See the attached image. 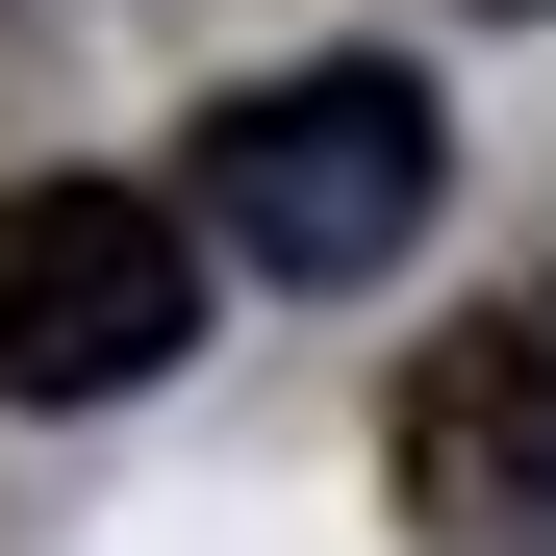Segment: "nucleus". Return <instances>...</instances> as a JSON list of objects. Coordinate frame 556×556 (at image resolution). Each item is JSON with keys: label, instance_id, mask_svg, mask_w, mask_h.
Returning a JSON list of instances; mask_svg holds the SVG:
<instances>
[{"label": "nucleus", "instance_id": "nucleus-3", "mask_svg": "<svg viewBox=\"0 0 556 556\" xmlns=\"http://www.w3.org/2000/svg\"><path fill=\"white\" fill-rule=\"evenodd\" d=\"M405 531L430 556H556V278H506V304H455L405 354Z\"/></svg>", "mask_w": 556, "mask_h": 556}, {"label": "nucleus", "instance_id": "nucleus-2", "mask_svg": "<svg viewBox=\"0 0 556 556\" xmlns=\"http://www.w3.org/2000/svg\"><path fill=\"white\" fill-rule=\"evenodd\" d=\"M203 329V203L152 177H0V405H127Z\"/></svg>", "mask_w": 556, "mask_h": 556}, {"label": "nucleus", "instance_id": "nucleus-1", "mask_svg": "<svg viewBox=\"0 0 556 556\" xmlns=\"http://www.w3.org/2000/svg\"><path fill=\"white\" fill-rule=\"evenodd\" d=\"M430 228V102L380 51H329V76H253V102L203 127V253L253 278H380Z\"/></svg>", "mask_w": 556, "mask_h": 556}]
</instances>
